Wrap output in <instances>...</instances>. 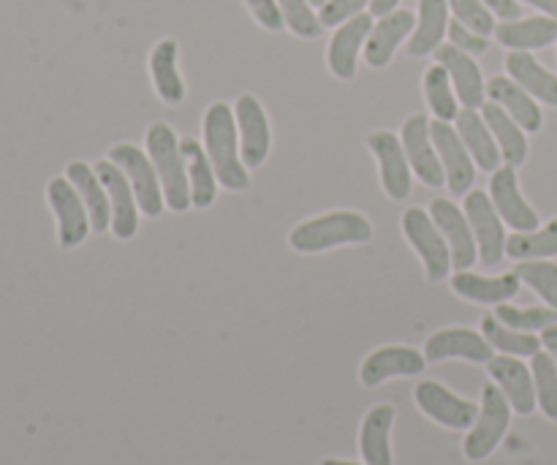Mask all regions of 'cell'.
Listing matches in <instances>:
<instances>
[{
    "instance_id": "obj_1",
    "label": "cell",
    "mask_w": 557,
    "mask_h": 465,
    "mask_svg": "<svg viewBox=\"0 0 557 465\" xmlns=\"http://www.w3.org/2000/svg\"><path fill=\"white\" fill-rule=\"evenodd\" d=\"M201 129H205V150L210 156L212 169H215L218 183L226 191L250 188L248 167L243 163V152H239V131L234 109L223 101L210 103Z\"/></svg>"
},
{
    "instance_id": "obj_2",
    "label": "cell",
    "mask_w": 557,
    "mask_h": 465,
    "mask_svg": "<svg viewBox=\"0 0 557 465\" xmlns=\"http://www.w3.org/2000/svg\"><path fill=\"white\" fill-rule=\"evenodd\" d=\"M373 237V223L357 210H332L297 223L288 234V245L299 254H324L341 245H362Z\"/></svg>"
},
{
    "instance_id": "obj_3",
    "label": "cell",
    "mask_w": 557,
    "mask_h": 465,
    "mask_svg": "<svg viewBox=\"0 0 557 465\" xmlns=\"http://www.w3.org/2000/svg\"><path fill=\"white\" fill-rule=\"evenodd\" d=\"M145 145L158 180H161L166 207L172 212H188L194 207L190 205L188 169H185V158L174 129L169 123H152L145 134Z\"/></svg>"
},
{
    "instance_id": "obj_4",
    "label": "cell",
    "mask_w": 557,
    "mask_h": 465,
    "mask_svg": "<svg viewBox=\"0 0 557 465\" xmlns=\"http://www.w3.org/2000/svg\"><path fill=\"white\" fill-rule=\"evenodd\" d=\"M511 403L506 401L504 392L498 390L495 381H487L482 390V403H479V417L473 428L468 430L466 441H462V452L471 463H482L493 455L506 439L511 425Z\"/></svg>"
},
{
    "instance_id": "obj_5",
    "label": "cell",
    "mask_w": 557,
    "mask_h": 465,
    "mask_svg": "<svg viewBox=\"0 0 557 465\" xmlns=\"http://www.w3.org/2000/svg\"><path fill=\"white\" fill-rule=\"evenodd\" d=\"M403 234L411 243V248L417 250L419 259L424 265V276H428L430 283H441L449 278L451 272V250L446 245L444 234L435 227L430 210H422V207H408L400 218Z\"/></svg>"
},
{
    "instance_id": "obj_6",
    "label": "cell",
    "mask_w": 557,
    "mask_h": 465,
    "mask_svg": "<svg viewBox=\"0 0 557 465\" xmlns=\"http://www.w3.org/2000/svg\"><path fill=\"white\" fill-rule=\"evenodd\" d=\"M109 161L117 163L120 169L128 178L131 188L136 194V205L145 216L158 218L166 207V199H163L161 180H158L156 167H152L150 156L145 150H139L136 145H128V142H120V145L109 147Z\"/></svg>"
},
{
    "instance_id": "obj_7",
    "label": "cell",
    "mask_w": 557,
    "mask_h": 465,
    "mask_svg": "<svg viewBox=\"0 0 557 465\" xmlns=\"http://www.w3.org/2000/svg\"><path fill=\"white\" fill-rule=\"evenodd\" d=\"M413 403H417V408L424 417L433 419L435 425L446 430H471L479 417L476 403L455 395L449 387L433 379L419 381L417 390H413Z\"/></svg>"
},
{
    "instance_id": "obj_8",
    "label": "cell",
    "mask_w": 557,
    "mask_h": 465,
    "mask_svg": "<svg viewBox=\"0 0 557 465\" xmlns=\"http://www.w3.org/2000/svg\"><path fill=\"white\" fill-rule=\"evenodd\" d=\"M430 134H433V145L438 150L441 167H444L446 188L455 196H466L473 188V183H476V163H473L468 147L462 145L455 123L430 120Z\"/></svg>"
},
{
    "instance_id": "obj_9",
    "label": "cell",
    "mask_w": 557,
    "mask_h": 465,
    "mask_svg": "<svg viewBox=\"0 0 557 465\" xmlns=\"http://www.w3.org/2000/svg\"><path fill=\"white\" fill-rule=\"evenodd\" d=\"M47 199L58 218V243L60 248H76L87 240L92 223L79 191L71 185L69 178H52L47 185Z\"/></svg>"
},
{
    "instance_id": "obj_10",
    "label": "cell",
    "mask_w": 557,
    "mask_h": 465,
    "mask_svg": "<svg viewBox=\"0 0 557 465\" xmlns=\"http://www.w3.org/2000/svg\"><path fill=\"white\" fill-rule=\"evenodd\" d=\"M466 216L471 221L473 237H476L479 261L484 267H495L506 256V223L500 221L493 199L484 191H468L466 194Z\"/></svg>"
},
{
    "instance_id": "obj_11",
    "label": "cell",
    "mask_w": 557,
    "mask_h": 465,
    "mask_svg": "<svg viewBox=\"0 0 557 465\" xmlns=\"http://www.w3.org/2000/svg\"><path fill=\"white\" fill-rule=\"evenodd\" d=\"M92 169H96V174L101 178L109 196V205H112V229H109V232H112L120 243H128V240H134L136 232H139V205H136L134 188H131L123 169H120L117 163L109 161V158H101Z\"/></svg>"
},
{
    "instance_id": "obj_12",
    "label": "cell",
    "mask_w": 557,
    "mask_h": 465,
    "mask_svg": "<svg viewBox=\"0 0 557 465\" xmlns=\"http://www.w3.org/2000/svg\"><path fill=\"white\" fill-rule=\"evenodd\" d=\"M368 150L379 161L381 188L389 199L406 201L411 196V163H408L406 150H403L400 136L392 131H373L368 136Z\"/></svg>"
},
{
    "instance_id": "obj_13",
    "label": "cell",
    "mask_w": 557,
    "mask_h": 465,
    "mask_svg": "<svg viewBox=\"0 0 557 465\" xmlns=\"http://www.w3.org/2000/svg\"><path fill=\"white\" fill-rule=\"evenodd\" d=\"M400 142L413 174H417L424 185H430V188H441V185H446L444 167H441L438 150H435L433 145V134H430L428 114H411V118L403 123Z\"/></svg>"
},
{
    "instance_id": "obj_14",
    "label": "cell",
    "mask_w": 557,
    "mask_h": 465,
    "mask_svg": "<svg viewBox=\"0 0 557 465\" xmlns=\"http://www.w3.org/2000/svg\"><path fill=\"white\" fill-rule=\"evenodd\" d=\"M424 368H428L424 352L397 343V346H381L373 354H368L364 363L359 365V381H362V387L373 390L389 379H411V376L422 374Z\"/></svg>"
},
{
    "instance_id": "obj_15",
    "label": "cell",
    "mask_w": 557,
    "mask_h": 465,
    "mask_svg": "<svg viewBox=\"0 0 557 465\" xmlns=\"http://www.w3.org/2000/svg\"><path fill=\"white\" fill-rule=\"evenodd\" d=\"M424 357L428 363H446V359H466L473 365H487L495 357V348L490 346L482 330L471 327H446L433 332L424 343Z\"/></svg>"
},
{
    "instance_id": "obj_16",
    "label": "cell",
    "mask_w": 557,
    "mask_h": 465,
    "mask_svg": "<svg viewBox=\"0 0 557 465\" xmlns=\"http://www.w3.org/2000/svg\"><path fill=\"white\" fill-rule=\"evenodd\" d=\"M234 118H237L239 131V152H243V163L248 169L264 167L267 156H270L272 134H270V120H267L264 107L256 96L243 93L234 107Z\"/></svg>"
},
{
    "instance_id": "obj_17",
    "label": "cell",
    "mask_w": 557,
    "mask_h": 465,
    "mask_svg": "<svg viewBox=\"0 0 557 465\" xmlns=\"http://www.w3.org/2000/svg\"><path fill=\"white\" fill-rule=\"evenodd\" d=\"M490 199H493L495 210H498L500 221L511 227L515 232H533L539 229V216L531 205L525 201L520 191V180H517V169L504 163L495 169L490 178Z\"/></svg>"
},
{
    "instance_id": "obj_18",
    "label": "cell",
    "mask_w": 557,
    "mask_h": 465,
    "mask_svg": "<svg viewBox=\"0 0 557 465\" xmlns=\"http://www.w3.org/2000/svg\"><path fill=\"white\" fill-rule=\"evenodd\" d=\"M430 216H433L435 227L441 229L446 245H449L451 267H455V270H468V267L476 265L479 248L466 210H460V207L449 199H433Z\"/></svg>"
},
{
    "instance_id": "obj_19",
    "label": "cell",
    "mask_w": 557,
    "mask_h": 465,
    "mask_svg": "<svg viewBox=\"0 0 557 465\" xmlns=\"http://www.w3.org/2000/svg\"><path fill=\"white\" fill-rule=\"evenodd\" d=\"M490 379L498 384L506 401L511 403L517 414L528 417L539 408L536 403V381H533L531 365L522 363L520 357H509V354H495L487 363Z\"/></svg>"
},
{
    "instance_id": "obj_20",
    "label": "cell",
    "mask_w": 557,
    "mask_h": 465,
    "mask_svg": "<svg viewBox=\"0 0 557 465\" xmlns=\"http://www.w3.org/2000/svg\"><path fill=\"white\" fill-rule=\"evenodd\" d=\"M435 60L449 71L457 101L466 109H482L484 101H487V82H484L482 69L473 60V54L462 52L455 44H441L435 49Z\"/></svg>"
},
{
    "instance_id": "obj_21",
    "label": "cell",
    "mask_w": 557,
    "mask_h": 465,
    "mask_svg": "<svg viewBox=\"0 0 557 465\" xmlns=\"http://www.w3.org/2000/svg\"><path fill=\"white\" fill-rule=\"evenodd\" d=\"M373 14H357L354 20L337 25L335 36L330 41V52H326V63H330V71L337 76V79L348 82L357 76V63L359 52L368 44L370 30H373Z\"/></svg>"
},
{
    "instance_id": "obj_22",
    "label": "cell",
    "mask_w": 557,
    "mask_h": 465,
    "mask_svg": "<svg viewBox=\"0 0 557 465\" xmlns=\"http://www.w3.org/2000/svg\"><path fill=\"white\" fill-rule=\"evenodd\" d=\"M413 27H417V16L406 9H397L392 14L381 16L373 25V30H370L368 44H364V63L370 69H386L392 58H395L397 47L406 38H411Z\"/></svg>"
},
{
    "instance_id": "obj_23",
    "label": "cell",
    "mask_w": 557,
    "mask_h": 465,
    "mask_svg": "<svg viewBox=\"0 0 557 465\" xmlns=\"http://www.w3.org/2000/svg\"><path fill=\"white\" fill-rule=\"evenodd\" d=\"M520 283L522 281L517 278V272L487 278L471 270H457L455 278H451V292H455L457 297L468 299V303L500 305L509 303V299H515L517 294H520Z\"/></svg>"
},
{
    "instance_id": "obj_24",
    "label": "cell",
    "mask_w": 557,
    "mask_h": 465,
    "mask_svg": "<svg viewBox=\"0 0 557 465\" xmlns=\"http://www.w3.org/2000/svg\"><path fill=\"white\" fill-rule=\"evenodd\" d=\"M392 425H395V406L379 403L370 408L359 428V455L364 465H395L392 455Z\"/></svg>"
},
{
    "instance_id": "obj_25",
    "label": "cell",
    "mask_w": 557,
    "mask_h": 465,
    "mask_svg": "<svg viewBox=\"0 0 557 465\" xmlns=\"http://www.w3.org/2000/svg\"><path fill=\"white\" fill-rule=\"evenodd\" d=\"M455 129L479 169L493 174L495 169L504 167V156H500L498 150V142H495L493 131H490L487 120L482 118L479 109H460V114H457L455 120Z\"/></svg>"
},
{
    "instance_id": "obj_26",
    "label": "cell",
    "mask_w": 557,
    "mask_h": 465,
    "mask_svg": "<svg viewBox=\"0 0 557 465\" xmlns=\"http://www.w3.org/2000/svg\"><path fill=\"white\" fill-rule=\"evenodd\" d=\"M487 98L498 103V107H504L506 112L520 123V129L525 131V134L542 131V107H539L536 98H533L531 93L522 90L511 76H493V79L487 82Z\"/></svg>"
},
{
    "instance_id": "obj_27",
    "label": "cell",
    "mask_w": 557,
    "mask_h": 465,
    "mask_svg": "<svg viewBox=\"0 0 557 465\" xmlns=\"http://www.w3.org/2000/svg\"><path fill=\"white\" fill-rule=\"evenodd\" d=\"M65 178L79 191L82 201L87 207V216H90L92 232L107 234V229H112V205H109L107 188H103L96 169L85 161H71L69 169H65Z\"/></svg>"
},
{
    "instance_id": "obj_28",
    "label": "cell",
    "mask_w": 557,
    "mask_h": 465,
    "mask_svg": "<svg viewBox=\"0 0 557 465\" xmlns=\"http://www.w3.org/2000/svg\"><path fill=\"white\" fill-rule=\"evenodd\" d=\"M180 150H183L185 169H188V183H190V205L196 210H207L218 196V178L212 169L210 156H207L205 145L194 139V136H183L180 139Z\"/></svg>"
},
{
    "instance_id": "obj_29",
    "label": "cell",
    "mask_w": 557,
    "mask_h": 465,
    "mask_svg": "<svg viewBox=\"0 0 557 465\" xmlns=\"http://www.w3.org/2000/svg\"><path fill=\"white\" fill-rule=\"evenodd\" d=\"M506 71H509L511 79L522 87L525 93H531L536 101L549 103L557 109V76L553 71L544 69L531 52H520V49H511L506 54Z\"/></svg>"
},
{
    "instance_id": "obj_30",
    "label": "cell",
    "mask_w": 557,
    "mask_h": 465,
    "mask_svg": "<svg viewBox=\"0 0 557 465\" xmlns=\"http://www.w3.org/2000/svg\"><path fill=\"white\" fill-rule=\"evenodd\" d=\"M177 54L180 47L174 38H163V41H158L150 52L152 85H156L158 98H161L163 103H169V107H177L185 98V82L177 69Z\"/></svg>"
},
{
    "instance_id": "obj_31",
    "label": "cell",
    "mask_w": 557,
    "mask_h": 465,
    "mask_svg": "<svg viewBox=\"0 0 557 465\" xmlns=\"http://www.w3.org/2000/svg\"><path fill=\"white\" fill-rule=\"evenodd\" d=\"M449 30V0H419L417 27L408 41V52L413 58L433 54Z\"/></svg>"
},
{
    "instance_id": "obj_32",
    "label": "cell",
    "mask_w": 557,
    "mask_h": 465,
    "mask_svg": "<svg viewBox=\"0 0 557 465\" xmlns=\"http://www.w3.org/2000/svg\"><path fill=\"white\" fill-rule=\"evenodd\" d=\"M482 118L487 120L490 131H493L495 142H498V150L504 156V163L509 167H522L528 158V139H525V131L520 129L515 118L506 112L504 107H498L495 101H484V107L479 109Z\"/></svg>"
},
{
    "instance_id": "obj_33",
    "label": "cell",
    "mask_w": 557,
    "mask_h": 465,
    "mask_svg": "<svg viewBox=\"0 0 557 465\" xmlns=\"http://www.w3.org/2000/svg\"><path fill=\"white\" fill-rule=\"evenodd\" d=\"M498 44L509 49H520V52H531V49L549 47L557 41V20L553 16H528V20H511L500 22L495 27Z\"/></svg>"
},
{
    "instance_id": "obj_34",
    "label": "cell",
    "mask_w": 557,
    "mask_h": 465,
    "mask_svg": "<svg viewBox=\"0 0 557 465\" xmlns=\"http://www.w3.org/2000/svg\"><path fill=\"white\" fill-rule=\"evenodd\" d=\"M482 335L487 338L490 346L495 348V354H509V357H536L542 352V335L536 332H520L511 330V327L500 325L493 316H484L482 319Z\"/></svg>"
},
{
    "instance_id": "obj_35",
    "label": "cell",
    "mask_w": 557,
    "mask_h": 465,
    "mask_svg": "<svg viewBox=\"0 0 557 465\" xmlns=\"http://www.w3.org/2000/svg\"><path fill=\"white\" fill-rule=\"evenodd\" d=\"M424 101H428L430 112L435 120H444V123H455L457 114H460V101H457L455 85H451V76L444 65L435 60L428 71H424Z\"/></svg>"
},
{
    "instance_id": "obj_36",
    "label": "cell",
    "mask_w": 557,
    "mask_h": 465,
    "mask_svg": "<svg viewBox=\"0 0 557 465\" xmlns=\"http://www.w3.org/2000/svg\"><path fill=\"white\" fill-rule=\"evenodd\" d=\"M506 256L515 261L553 259L557 256V218L533 232H515L506 237Z\"/></svg>"
},
{
    "instance_id": "obj_37",
    "label": "cell",
    "mask_w": 557,
    "mask_h": 465,
    "mask_svg": "<svg viewBox=\"0 0 557 465\" xmlns=\"http://www.w3.org/2000/svg\"><path fill=\"white\" fill-rule=\"evenodd\" d=\"M495 319L500 325L520 332H544L547 327L557 325V310L549 305H533V308H515L509 303L495 305Z\"/></svg>"
},
{
    "instance_id": "obj_38",
    "label": "cell",
    "mask_w": 557,
    "mask_h": 465,
    "mask_svg": "<svg viewBox=\"0 0 557 465\" xmlns=\"http://www.w3.org/2000/svg\"><path fill=\"white\" fill-rule=\"evenodd\" d=\"M533 381H536V403L547 419L557 423V365L547 352H539L531 357Z\"/></svg>"
},
{
    "instance_id": "obj_39",
    "label": "cell",
    "mask_w": 557,
    "mask_h": 465,
    "mask_svg": "<svg viewBox=\"0 0 557 465\" xmlns=\"http://www.w3.org/2000/svg\"><path fill=\"white\" fill-rule=\"evenodd\" d=\"M517 278H520L525 286H531L549 308L557 310V265L547 259H533V261H520L517 265Z\"/></svg>"
},
{
    "instance_id": "obj_40",
    "label": "cell",
    "mask_w": 557,
    "mask_h": 465,
    "mask_svg": "<svg viewBox=\"0 0 557 465\" xmlns=\"http://www.w3.org/2000/svg\"><path fill=\"white\" fill-rule=\"evenodd\" d=\"M281 5L283 22H286L288 30L299 38H319L324 25H321L319 14H315V5L310 0H277Z\"/></svg>"
},
{
    "instance_id": "obj_41",
    "label": "cell",
    "mask_w": 557,
    "mask_h": 465,
    "mask_svg": "<svg viewBox=\"0 0 557 465\" xmlns=\"http://www.w3.org/2000/svg\"><path fill=\"white\" fill-rule=\"evenodd\" d=\"M449 11L455 14V20H460L462 25L476 30L479 36H495V22L493 11L484 5V0H449Z\"/></svg>"
},
{
    "instance_id": "obj_42",
    "label": "cell",
    "mask_w": 557,
    "mask_h": 465,
    "mask_svg": "<svg viewBox=\"0 0 557 465\" xmlns=\"http://www.w3.org/2000/svg\"><path fill=\"white\" fill-rule=\"evenodd\" d=\"M364 5H370V0H326L319 9V20L324 27H337L362 14Z\"/></svg>"
},
{
    "instance_id": "obj_43",
    "label": "cell",
    "mask_w": 557,
    "mask_h": 465,
    "mask_svg": "<svg viewBox=\"0 0 557 465\" xmlns=\"http://www.w3.org/2000/svg\"><path fill=\"white\" fill-rule=\"evenodd\" d=\"M446 36H449V44H455L457 49H462V52H468V54H484L490 49V38L479 36L476 30L466 27L460 20L449 22V30H446Z\"/></svg>"
},
{
    "instance_id": "obj_44",
    "label": "cell",
    "mask_w": 557,
    "mask_h": 465,
    "mask_svg": "<svg viewBox=\"0 0 557 465\" xmlns=\"http://www.w3.org/2000/svg\"><path fill=\"white\" fill-rule=\"evenodd\" d=\"M245 5H248L250 16H253V20L259 22L264 30L277 33V30H283V27H286L277 0H245Z\"/></svg>"
},
{
    "instance_id": "obj_45",
    "label": "cell",
    "mask_w": 557,
    "mask_h": 465,
    "mask_svg": "<svg viewBox=\"0 0 557 465\" xmlns=\"http://www.w3.org/2000/svg\"><path fill=\"white\" fill-rule=\"evenodd\" d=\"M484 5H487V9L493 11V14L498 16V20H504V22L520 20V14H522L520 0H484Z\"/></svg>"
},
{
    "instance_id": "obj_46",
    "label": "cell",
    "mask_w": 557,
    "mask_h": 465,
    "mask_svg": "<svg viewBox=\"0 0 557 465\" xmlns=\"http://www.w3.org/2000/svg\"><path fill=\"white\" fill-rule=\"evenodd\" d=\"M542 348L555 359V365H557V325L547 327V330L542 332Z\"/></svg>"
},
{
    "instance_id": "obj_47",
    "label": "cell",
    "mask_w": 557,
    "mask_h": 465,
    "mask_svg": "<svg viewBox=\"0 0 557 465\" xmlns=\"http://www.w3.org/2000/svg\"><path fill=\"white\" fill-rule=\"evenodd\" d=\"M400 0H370V14L373 16H386L392 11H397Z\"/></svg>"
},
{
    "instance_id": "obj_48",
    "label": "cell",
    "mask_w": 557,
    "mask_h": 465,
    "mask_svg": "<svg viewBox=\"0 0 557 465\" xmlns=\"http://www.w3.org/2000/svg\"><path fill=\"white\" fill-rule=\"evenodd\" d=\"M520 3L536 5L539 11H544V14L553 16V20H557V0H520Z\"/></svg>"
},
{
    "instance_id": "obj_49",
    "label": "cell",
    "mask_w": 557,
    "mask_h": 465,
    "mask_svg": "<svg viewBox=\"0 0 557 465\" xmlns=\"http://www.w3.org/2000/svg\"><path fill=\"white\" fill-rule=\"evenodd\" d=\"M319 465H364V463H354V461H341V457H326Z\"/></svg>"
},
{
    "instance_id": "obj_50",
    "label": "cell",
    "mask_w": 557,
    "mask_h": 465,
    "mask_svg": "<svg viewBox=\"0 0 557 465\" xmlns=\"http://www.w3.org/2000/svg\"><path fill=\"white\" fill-rule=\"evenodd\" d=\"M310 3H313V5H319V9H321V5H324L326 0H310Z\"/></svg>"
}]
</instances>
